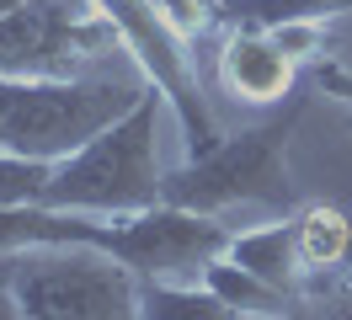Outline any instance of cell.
Instances as JSON below:
<instances>
[{"instance_id": "obj_5", "label": "cell", "mask_w": 352, "mask_h": 320, "mask_svg": "<svg viewBox=\"0 0 352 320\" xmlns=\"http://www.w3.org/2000/svg\"><path fill=\"white\" fill-rule=\"evenodd\" d=\"M112 54L123 38L96 0H22L0 17V75H91Z\"/></svg>"}, {"instance_id": "obj_15", "label": "cell", "mask_w": 352, "mask_h": 320, "mask_svg": "<svg viewBox=\"0 0 352 320\" xmlns=\"http://www.w3.org/2000/svg\"><path fill=\"white\" fill-rule=\"evenodd\" d=\"M155 6H160V17L171 21L187 43H198L214 27H224V0H155Z\"/></svg>"}, {"instance_id": "obj_7", "label": "cell", "mask_w": 352, "mask_h": 320, "mask_svg": "<svg viewBox=\"0 0 352 320\" xmlns=\"http://www.w3.org/2000/svg\"><path fill=\"white\" fill-rule=\"evenodd\" d=\"M96 6H102L107 21L118 27L129 64L155 85V91H160V96H166V112L176 118V134H182L187 155L214 149L224 134H219V123H214L208 96H203L198 64H192V54H187L192 43H187L171 21L160 17V6H155V0H96Z\"/></svg>"}, {"instance_id": "obj_3", "label": "cell", "mask_w": 352, "mask_h": 320, "mask_svg": "<svg viewBox=\"0 0 352 320\" xmlns=\"http://www.w3.org/2000/svg\"><path fill=\"white\" fill-rule=\"evenodd\" d=\"M305 112V96L294 91L278 118L256 128L224 134L214 149L187 155L176 171H166L160 203L187 213H214L224 219L230 209H294V182H288V134Z\"/></svg>"}, {"instance_id": "obj_10", "label": "cell", "mask_w": 352, "mask_h": 320, "mask_svg": "<svg viewBox=\"0 0 352 320\" xmlns=\"http://www.w3.org/2000/svg\"><path fill=\"white\" fill-rule=\"evenodd\" d=\"M203 283H208L241 320H288L294 310H299V294H288V288H278V283L256 277L251 267L230 262V256L208 262V267H203Z\"/></svg>"}, {"instance_id": "obj_6", "label": "cell", "mask_w": 352, "mask_h": 320, "mask_svg": "<svg viewBox=\"0 0 352 320\" xmlns=\"http://www.w3.org/2000/svg\"><path fill=\"white\" fill-rule=\"evenodd\" d=\"M11 288L27 320H139V273L107 251H22Z\"/></svg>"}, {"instance_id": "obj_11", "label": "cell", "mask_w": 352, "mask_h": 320, "mask_svg": "<svg viewBox=\"0 0 352 320\" xmlns=\"http://www.w3.org/2000/svg\"><path fill=\"white\" fill-rule=\"evenodd\" d=\"M139 320H241L203 277H139Z\"/></svg>"}, {"instance_id": "obj_2", "label": "cell", "mask_w": 352, "mask_h": 320, "mask_svg": "<svg viewBox=\"0 0 352 320\" xmlns=\"http://www.w3.org/2000/svg\"><path fill=\"white\" fill-rule=\"evenodd\" d=\"M150 81L139 70H91V75H0V149L32 160H65L112 128Z\"/></svg>"}, {"instance_id": "obj_9", "label": "cell", "mask_w": 352, "mask_h": 320, "mask_svg": "<svg viewBox=\"0 0 352 320\" xmlns=\"http://www.w3.org/2000/svg\"><path fill=\"white\" fill-rule=\"evenodd\" d=\"M224 256H230V262H241V267H251V273L267 277V283L288 288V294H305V283H309L305 262H299L294 213L272 219V224H251V230H235V235H230V246H224Z\"/></svg>"}, {"instance_id": "obj_18", "label": "cell", "mask_w": 352, "mask_h": 320, "mask_svg": "<svg viewBox=\"0 0 352 320\" xmlns=\"http://www.w3.org/2000/svg\"><path fill=\"white\" fill-rule=\"evenodd\" d=\"M342 304H347V315H352V267H347V277H342Z\"/></svg>"}, {"instance_id": "obj_16", "label": "cell", "mask_w": 352, "mask_h": 320, "mask_svg": "<svg viewBox=\"0 0 352 320\" xmlns=\"http://www.w3.org/2000/svg\"><path fill=\"white\" fill-rule=\"evenodd\" d=\"M272 38L294 64H326V21H288L272 27Z\"/></svg>"}, {"instance_id": "obj_14", "label": "cell", "mask_w": 352, "mask_h": 320, "mask_svg": "<svg viewBox=\"0 0 352 320\" xmlns=\"http://www.w3.org/2000/svg\"><path fill=\"white\" fill-rule=\"evenodd\" d=\"M48 176H54V160H32V155L0 149V209L43 203L48 198Z\"/></svg>"}, {"instance_id": "obj_8", "label": "cell", "mask_w": 352, "mask_h": 320, "mask_svg": "<svg viewBox=\"0 0 352 320\" xmlns=\"http://www.w3.org/2000/svg\"><path fill=\"white\" fill-rule=\"evenodd\" d=\"M219 81L224 91L245 107H267L294 96L299 85V64L288 59L278 38L262 32V27H230L219 43Z\"/></svg>"}, {"instance_id": "obj_13", "label": "cell", "mask_w": 352, "mask_h": 320, "mask_svg": "<svg viewBox=\"0 0 352 320\" xmlns=\"http://www.w3.org/2000/svg\"><path fill=\"white\" fill-rule=\"evenodd\" d=\"M352 11V0H224V21L230 27H288V21H331Z\"/></svg>"}, {"instance_id": "obj_1", "label": "cell", "mask_w": 352, "mask_h": 320, "mask_svg": "<svg viewBox=\"0 0 352 320\" xmlns=\"http://www.w3.org/2000/svg\"><path fill=\"white\" fill-rule=\"evenodd\" d=\"M230 224L214 213L155 203L144 213H86V209H0V256L22 251H107L139 277H203L230 246Z\"/></svg>"}, {"instance_id": "obj_12", "label": "cell", "mask_w": 352, "mask_h": 320, "mask_svg": "<svg viewBox=\"0 0 352 320\" xmlns=\"http://www.w3.org/2000/svg\"><path fill=\"white\" fill-rule=\"evenodd\" d=\"M294 235H299V262L309 277H326L352 262V219L331 203H309L294 213Z\"/></svg>"}, {"instance_id": "obj_4", "label": "cell", "mask_w": 352, "mask_h": 320, "mask_svg": "<svg viewBox=\"0 0 352 320\" xmlns=\"http://www.w3.org/2000/svg\"><path fill=\"white\" fill-rule=\"evenodd\" d=\"M160 91H144L139 107H129L112 128H102L91 145L54 160L48 176V209H86V213H144L166 192L160 171Z\"/></svg>"}, {"instance_id": "obj_17", "label": "cell", "mask_w": 352, "mask_h": 320, "mask_svg": "<svg viewBox=\"0 0 352 320\" xmlns=\"http://www.w3.org/2000/svg\"><path fill=\"white\" fill-rule=\"evenodd\" d=\"M0 320H27L22 304H16V288H11V277L0 283Z\"/></svg>"}, {"instance_id": "obj_19", "label": "cell", "mask_w": 352, "mask_h": 320, "mask_svg": "<svg viewBox=\"0 0 352 320\" xmlns=\"http://www.w3.org/2000/svg\"><path fill=\"white\" fill-rule=\"evenodd\" d=\"M16 6H22V0H0V17H6V11H16Z\"/></svg>"}]
</instances>
